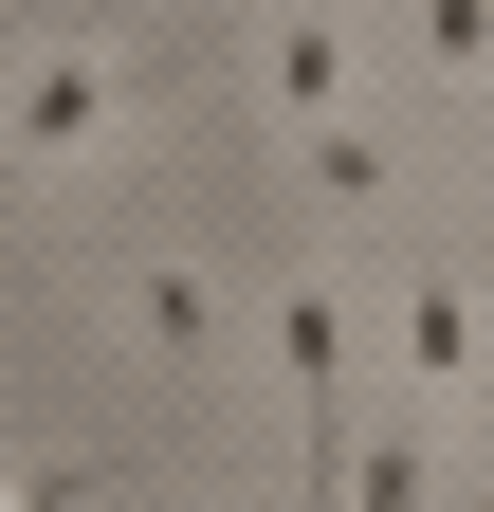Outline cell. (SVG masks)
Listing matches in <instances>:
<instances>
[{
    "mask_svg": "<svg viewBox=\"0 0 494 512\" xmlns=\"http://www.w3.org/2000/svg\"><path fill=\"white\" fill-rule=\"evenodd\" d=\"M165 92H183L165 37H55V55H19V74H0V165H19V183H74L110 128L165 110Z\"/></svg>",
    "mask_w": 494,
    "mask_h": 512,
    "instance_id": "1",
    "label": "cell"
},
{
    "mask_svg": "<svg viewBox=\"0 0 494 512\" xmlns=\"http://www.w3.org/2000/svg\"><path fill=\"white\" fill-rule=\"evenodd\" d=\"M403 384H421V421H440V403H494V311L458 275H403Z\"/></svg>",
    "mask_w": 494,
    "mask_h": 512,
    "instance_id": "2",
    "label": "cell"
},
{
    "mask_svg": "<svg viewBox=\"0 0 494 512\" xmlns=\"http://www.w3.org/2000/svg\"><path fill=\"white\" fill-rule=\"evenodd\" d=\"M348 37H366V19H312V0H293V19L257 37V74H275V110H312V128H348Z\"/></svg>",
    "mask_w": 494,
    "mask_h": 512,
    "instance_id": "3",
    "label": "cell"
},
{
    "mask_svg": "<svg viewBox=\"0 0 494 512\" xmlns=\"http://www.w3.org/2000/svg\"><path fill=\"white\" fill-rule=\"evenodd\" d=\"M348 512H440V421H385L348 458Z\"/></svg>",
    "mask_w": 494,
    "mask_h": 512,
    "instance_id": "4",
    "label": "cell"
},
{
    "mask_svg": "<svg viewBox=\"0 0 494 512\" xmlns=\"http://www.w3.org/2000/svg\"><path fill=\"white\" fill-rule=\"evenodd\" d=\"M129 330H147L165 366H202V348H220V293L183 275V256H147V275H129Z\"/></svg>",
    "mask_w": 494,
    "mask_h": 512,
    "instance_id": "5",
    "label": "cell"
},
{
    "mask_svg": "<svg viewBox=\"0 0 494 512\" xmlns=\"http://www.w3.org/2000/svg\"><path fill=\"white\" fill-rule=\"evenodd\" d=\"M385 183H403L385 128H312V202H385Z\"/></svg>",
    "mask_w": 494,
    "mask_h": 512,
    "instance_id": "6",
    "label": "cell"
},
{
    "mask_svg": "<svg viewBox=\"0 0 494 512\" xmlns=\"http://www.w3.org/2000/svg\"><path fill=\"white\" fill-rule=\"evenodd\" d=\"M421 74H494V0H421Z\"/></svg>",
    "mask_w": 494,
    "mask_h": 512,
    "instance_id": "7",
    "label": "cell"
}]
</instances>
